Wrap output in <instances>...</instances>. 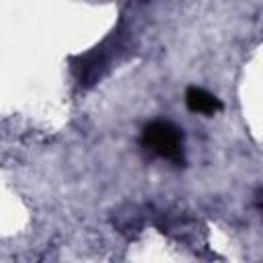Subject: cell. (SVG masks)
Wrapping results in <instances>:
<instances>
[{
	"label": "cell",
	"mask_w": 263,
	"mask_h": 263,
	"mask_svg": "<svg viewBox=\"0 0 263 263\" xmlns=\"http://www.w3.org/2000/svg\"><path fill=\"white\" fill-rule=\"evenodd\" d=\"M142 146L154 156L173 164L185 162V136L179 125L164 119H154L142 127Z\"/></svg>",
	"instance_id": "6da1fadb"
},
{
	"label": "cell",
	"mask_w": 263,
	"mask_h": 263,
	"mask_svg": "<svg viewBox=\"0 0 263 263\" xmlns=\"http://www.w3.org/2000/svg\"><path fill=\"white\" fill-rule=\"evenodd\" d=\"M185 105L191 113H199L203 117H214L216 113H220L224 109L222 101L208 92L205 88H199V86H189L187 92H185Z\"/></svg>",
	"instance_id": "7a4b0ae2"
}]
</instances>
